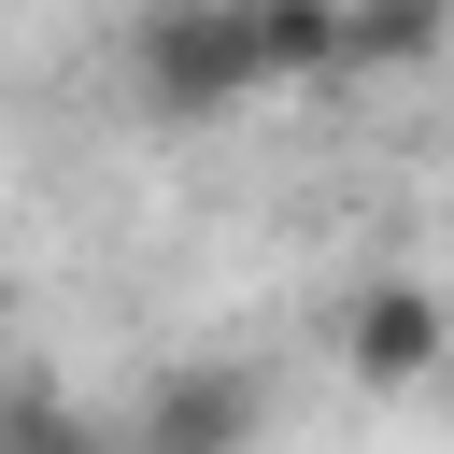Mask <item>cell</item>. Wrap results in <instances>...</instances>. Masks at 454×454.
<instances>
[{
  "label": "cell",
  "instance_id": "1",
  "mask_svg": "<svg viewBox=\"0 0 454 454\" xmlns=\"http://www.w3.org/2000/svg\"><path fill=\"white\" fill-rule=\"evenodd\" d=\"M128 99L156 128H213L241 99H270V28L255 0H142L128 14Z\"/></svg>",
  "mask_w": 454,
  "mask_h": 454
},
{
  "label": "cell",
  "instance_id": "2",
  "mask_svg": "<svg viewBox=\"0 0 454 454\" xmlns=\"http://www.w3.org/2000/svg\"><path fill=\"white\" fill-rule=\"evenodd\" d=\"M326 326H340V369L383 383V397H411V383L454 369V298H440L426 270H369V284H340Z\"/></svg>",
  "mask_w": 454,
  "mask_h": 454
},
{
  "label": "cell",
  "instance_id": "3",
  "mask_svg": "<svg viewBox=\"0 0 454 454\" xmlns=\"http://www.w3.org/2000/svg\"><path fill=\"white\" fill-rule=\"evenodd\" d=\"M255 426H270V383H255V369L170 355V369L142 383V411H128V454H241Z\"/></svg>",
  "mask_w": 454,
  "mask_h": 454
},
{
  "label": "cell",
  "instance_id": "4",
  "mask_svg": "<svg viewBox=\"0 0 454 454\" xmlns=\"http://www.w3.org/2000/svg\"><path fill=\"white\" fill-rule=\"evenodd\" d=\"M270 28V85H340L355 71V0H255Z\"/></svg>",
  "mask_w": 454,
  "mask_h": 454
},
{
  "label": "cell",
  "instance_id": "5",
  "mask_svg": "<svg viewBox=\"0 0 454 454\" xmlns=\"http://www.w3.org/2000/svg\"><path fill=\"white\" fill-rule=\"evenodd\" d=\"M454 43V0H355V71H411Z\"/></svg>",
  "mask_w": 454,
  "mask_h": 454
},
{
  "label": "cell",
  "instance_id": "6",
  "mask_svg": "<svg viewBox=\"0 0 454 454\" xmlns=\"http://www.w3.org/2000/svg\"><path fill=\"white\" fill-rule=\"evenodd\" d=\"M0 454H128V426H85L71 397H14L0 411Z\"/></svg>",
  "mask_w": 454,
  "mask_h": 454
},
{
  "label": "cell",
  "instance_id": "7",
  "mask_svg": "<svg viewBox=\"0 0 454 454\" xmlns=\"http://www.w3.org/2000/svg\"><path fill=\"white\" fill-rule=\"evenodd\" d=\"M0 411H14V397H0Z\"/></svg>",
  "mask_w": 454,
  "mask_h": 454
}]
</instances>
